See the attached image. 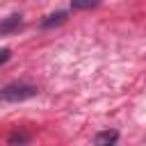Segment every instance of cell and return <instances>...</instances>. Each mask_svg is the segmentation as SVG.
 <instances>
[{"instance_id":"6da1fadb","label":"cell","mask_w":146,"mask_h":146,"mask_svg":"<svg viewBox=\"0 0 146 146\" xmlns=\"http://www.w3.org/2000/svg\"><path fill=\"white\" fill-rule=\"evenodd\" d=\"M39 94V89L30 82H9L0 89V100L5 103H21L27 98H34Z\"/></svg>"},{"instance_id":"3957f363","label":"cell","mask_w":146,"mask_h":146,"mask_svg":"<svg viewBox=\"0 0 146 146\" xmlns=\"http://www.w3.org/2000/svg\"><path fill=\"white\" fill-rule=\"evenodd\" d=\"M116 141H119V132H114V130H103L94 137V144H98V146H110Z\"/></svg>"},{"instance_id":"8992f818","label":"cell","mask_w":146,"mask_h":146,"mask_svg":"<svg viewBox=\"0 0 146 146\" xmlns=\"http://www.w3.org/2000/svg\"><path fill=\"white\" fill-rule=\"evenodd\" d=\"M30 141V135H23V132H14L7 137V144H27Z\"/></svg>"},{"instance_id":"52a82bcc","label":"cell","mask_w":146,"mask_h":146,"mask_svg":"<svg viewBox=\"0 0 146 146\" xmlns=\"http://www.w3.org/2000/svg\"><path fill=\"white\" fill-rule=\"evenodd\" d=\"M9 57H11V50H9V48H2V50H0V66H2L5 62H9Z\"/></svg>"},{"instance_id":"5b68a950","label":"cell","mask_w":146,"mask_h":146,"mask_svg":"<svg viewBox=\"0 0 146 146\" xmlns=\"http://www.w3.org/2000/svg\"><path fill=\"white\" fill-rule=\"evenodd\" d=\"M96 5H100V0H71L73 9H91Z\"/></svg>"},{"instance_id":"7a4b0ae2","label":"cell","mask_w":146,"mask_h":146,"mask_svg":"<svg viewBox=\"0 0 146 146\" xmlns=\"http://www.w3.org/2000/svg\"><path fill=\"white\" fill-rule=\"evenodd\" d=\"M21 25H23V16H18V14H11V16L2 18V21H0V36L21 30Z\"/></svg>"},{"instance_id":"277c9868","label":"cell","mask_w":146,"mask_h":146,"mask_svg":"<svg viewBox=\"0 0 146 146\" xmlns=\"http://www.w3.org/2000/svg\"><path fill=\"white\" fill-rule=\"evenodd\" d=\"M66 16H68L66 11H57V14H50L46 21H41V27H43V30H48V27H52V25H59V23H64V21H66Z\"/></svg>"}]
</instances>
